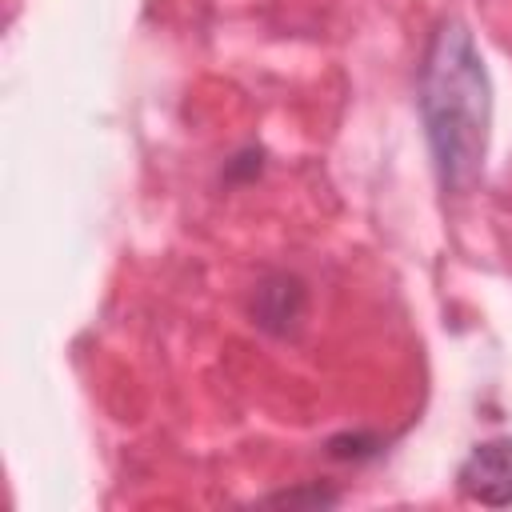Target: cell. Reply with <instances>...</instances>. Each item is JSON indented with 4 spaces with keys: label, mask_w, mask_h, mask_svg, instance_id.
I'll use <instances>...</instances> for the list:
<instances>
[{
    "label": "cell",
    "mask_w": 512,
    "mask_h": 512,
    "mask_svg": "<svg viewBox=\"0 0 512 512\" xmlns=\"http://www.w3.org/2000/svg\"><path fill=\"white\" fill-rule=\"evenodd\" d=\"M420 116L444 192H468L480 180L488 156L492 80L468 24L456 16H448L432 32V44L424 52Z\"/></svg>",
    "instance_id": "obj_1"
},
{
    "label": "cell",
    "mask_w": 512,
    "mask_h": 512,
    "mask_svg": "<svg viewBox=\"0 0 512 512\" xmlns=\"http://www.w3.org/2000/svg\"><path fill=\"white\" fill-rule=\"evenodd\" d=\"M456 484H460V496L472 504H488V508L512 504V436H492L476 444L464 456Z\"/></svg>",
    "instance_id": "obj_2"
}]
</instances>
